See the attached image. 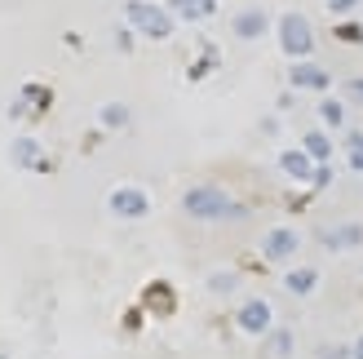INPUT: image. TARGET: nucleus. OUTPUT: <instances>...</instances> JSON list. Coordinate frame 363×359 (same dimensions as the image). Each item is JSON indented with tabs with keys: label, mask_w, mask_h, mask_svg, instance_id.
I'll use <instances>...</instances> for the list:
<instances>
[{
	"label": "nucleus",
	"mask_w": 363,
	"mask_h": 359,
	"mask_svg": "<svg viewBox=\"0 0 363 359\" xmlns=\"http://www.w3.org/2000/svg\"><path fill=\"white\" fill-rule=\"evenodd\" d=\"M182 209H186V218L195 222H230V218H248V204H240L235 195H226L222 187H186L182 195Z\"/></svg>",
	"instance_id": "f257e3e1"
},
{
	"label": "nucleus",
	"mask_w": 363,
	"mask_h": 359,
	"mask_svg": "<svg viewBox=\"0 0 363 359\" xmlns=\"http://www.w3.org/2000/svg\"><path fill=\"white\" fill-rule=\"evenodd\" d=\"M279 49L288 53L293 62H306L315 53V27H311V18H306L301 9H288V13H279Z\"/></svg>",
	"instance_id": "f03ea898"
},
{
	"label": "nucleus",
	"mask_w": 363,
	"mask_h": 359,
	"mask_svg": "<svg viewBox=\"0 0 363 359\" xmlns=\"http://www.w3.org/2000/svg\"><path fill=\"white\" fill-rule=\"evenodd\" d=\"M124 23L138 27L142 35H151V40H169L173 13L164 5H155V0H124Z\"/></svg>",
	"instance_id": "7ed1b4c3"
},
{
	"label": "nucleus",
	"mask_w": 363,
	"mask_h": 359,
	"mask_svg": "<svg viewBox=\"0 0 363 359\" xmlns=\"http://www.w3.org/2000/svg\"><path fill=\"white\" fill-rule=\"evenodd\" d=\"M106 209H111L120 222H142L151 213V200H147L142 187H116L111 195H106Z\"/></svg>",
	"instance_id": "20e7f679"
},
{
	"label": "nucleus",
	"mask_w": 363,
	"mask_h": 359,
	"mask_svg": "<svg viewBox=\"0 0 363 359\" xmlns=\"http://www.w3.org/2000/svg\"><path fill=\"white\" fill-rule=\"evenodd\" d=\"M270 324H275V311H270L266 297H244L240 311H235V328L248 333V337H262L270 333Z\"/></svg>",
	"instance_id": "39448f33"
},
{
	"label": "nucleus",
	"mask_w": 363,
	"mask_h": 359,
	"mask_svg": "<svg viewBox=\"0 0 363 359\" xmlns=\"http://www.w3.org/2000/svg\"><path fill=\"white\" fill-rule=\"evenodd\" d=\"M297 248H301V236L293 226H275L270 236L262 240V253L270 258V262H288V258H297Z\"/></svg>",
	"instance_id": "423d86ee"
},
{
	"label": "nucleus",
	"mask_w": 363,
	"mask_h": 359,
	"mask_svg": "<svg viewBox=\"0 0 363 359\" xmlns=\"http://www.w3.org/2000/svg\"><path fill=\"white\" fill-rule=\"evenodd\" d=\"M230 31L240 35V40H262V35L270 31V13L266 9H240L235 23H230Z\"/></svg>",
	"instance_id": "0eeeda50"
},
{
	"label": "nucleus",
	"mask_w": 363,
	"mask_h": 359,
	"mask_svg": "<svg viewBox=\"0 0 363 359\" xmlns=\"http://www.w3.org/2000/svg\"><path fill=\"white\" fill-rule=\"evenodd\" d=\"M164 9L173 13V23H177V18H182V23H204V18L217 13V0H169Z\"/></svg>",
	"instance_id": "6e6552de"
},
{
	"label": "nucleus",
	"mask_w": 363,
	"mask_h": 359,
	"mask_svg": "<svg viewBox=\"0 0 363 359\" xmlns=\"http://www.w3.org/2000/svg\"><path fill=\"white\" fill-rule=\"evenodd\" d=\"M9 160H13L18 169H49V160L40 155V142H35V138H13Z\"/></svg>",
	"instance_id": "1a4fd4ad"
},
{
	"label": "nucleus",
	"mask_w": 363,
	"mask_h": 359,
	"mask_svg": "<svg viewBox=\"0 0 363 359\" xmlns=\"http://www.w3.org/2000/svg\"><path fill=\"white\" fill-rule=\"evenodd\" d=\"M319 240L328 248H359L363 244V226L359 222H341V226H323Z\"/></svg>",
	"instance_id": "9d476101"
},
{
	"label": "nucleus",
	"mask_w": 363,
	"mask_h": 359,
	"mask_svg": "<svg viewBox=\"0 0 363 359\" xmlns=\"http://www.w3.org/2000/svg\"><path fill=\"white\" fill-rule=\"evenodd\" d=\"M284 289L293 297H311L319 289V271H315V266H293V271L284 275Z\"/></svg>",
	"instance_id": "9b49d317"
},
{
	"label": "nucleus",
	"mask_w": 363,
	"mask_h": 359,
	"mask_svg": "<svg viewBox=\"0 0 363 359\" xmlns=\"http://www.w3.org/2000/svg\"><path fill=\"white\" fill-rule=\"evenodd\" d=\"M293 84H297V89H328V84H333V76H328L323 67H315L311 58H306V62H293Z\"/></svg>",
	"instance_id": "f8f14e48"
},
{
	"label": "nucleus",
	"mask_w": 363,
	"mask_h": 359,
	"mask_svg": "<svg viewBox=\"0 0 363 359\" xmlns=\"http://www.w3.org/2000/svg\"><path fill=\"white\" fill-rule=\"evenodd\" d=\"M279 169H284V177H293V182H311L315 177V165L306 160V151H279Z\"/></svg>",
	"instance_id": "ddd939ff"
},
{
	"label": "nucleus",
	"mask_w": 363,
	"mask_h": 359,
	"mask_svg": "<svg viewBox=\"0 0 363 359\" xmlns=\"http://www.w3.org/2000/svg\"><path fill=\"white\" fill-rule=\"evenodd\" d=\"M301 151H306L311 165H328V160H333V142H328V133L311 129V133H306V142H301Z\"/></svg>",
	"instance_id": "4468645a"
},
{
	"label": "nucleus",
	"mask_w": 363,
	"mask_h": 359,
	"mask_svg": "<svg viewBox=\"0 0 363 359\" xmlns=\"http://www.w3.org/2000/svg\"><path fill=\"white\" fill-rule=\"evenodd\" d=\"M98 120L106 124V129H129V120H133V111L124 102H106L102 111H98Z\"/></svg>",
	"instance_id": "2eb2a0df"
},
{
	"label": "nucleus",
	"mask_w": 363,
	"mask_h": 359,
	"mask_svg": "<svg viewBox=\"0 0 363 359\" xmlns=\"http://www.w3.org/2000/svg\"><path fill=\"white\" fill-rule=\"evenodd\" d=\"M319 116H323V124H328V129H341V124H346V106H341L337 98H323Z\"/></svg>",
	"instance_id": "dca6fc26"
},
{
	"label": "nucleus",
	"mask_w": 363,
	"mask_h": 359,
	"mask_svg": "<svg viewBox=\"0 0 363 359\" xmlns=\"http://www.w3.org/2000/svg\"><path fill=\"white\" fill-rule=\"evenodd\" d=\"M240 289V275L235 271H217V275H208V293H235Z\"/></svg>",
	"instance_id": "f3484780"
},
{
	"label": "nucleus",
	"mask_w": 363,
	"mask_h": 359,
	"mask_svg": "<svg viewBox=\"0 0 363 359\" xmlns=\"http://www.w3.org/2000/svg\"><path fill=\"white\" fill-rule=\"evenodd\" d=\"M270 350L288 355V350H293V333H288V328H270Z\"/></svg>",
	"instance_id": "a211bd4d"
},
{
	"label": "nucleus",
	"mask_w": 363,
	"mask_h": 359,
	"mask_svg": "<svg viewBox=\"0 0 363 359\" xmlns=\"http://www.w3.org/2000/svg\"><path fill=\"white\" fill-rule=\"evenodd\" d=\"M346 147H350V169L363 173V133H350V138H346Z\"/></svg>",
	"instance_id": "6ab92c4d"
},
{
	"label": "nucleus",
	"mask_w": 363,
	"mask_h": 359,
	"mask_svg": "<svg viewBox=\"0 0 363 359\" xmlns=\"http://www.w3.org/2000/svg\"><path fill=\"white\" fill-rule=\"evenodd\" d=\"M341 89H346V98H350V102H359V106H363V76H350Z\"/></svg>",
	"instance_id": "aec40b11"
},
{
	"label": "nucleus",
	"mask_w": 363,
	"mask_h": 359,
	"mask_svg": "<svg viewBox=\"0 0 363 359\" xmlns=\"http://www.w3.org/2000/svg\"><path fill=\"white\" fill-rule=\"evenodd\" d=\"M354 5H359V0H328V9H333L337 18H346V13H354Z\"/></svg>",
	"instance_id": "412c9836"
},
{
	"label": "nucleus",
	"mask_w": 363,
	"mask_h": 359,
	"mask_svg": "<svg viewBox=\"0 0 363 359\" xmlns=\"http://www.w3.org/2000/svg\"><path fill=\"white\" fill-rule=\"evenodd\" d=\"M319 359H350V350H337V346H323Z\"/></svg>",
	"instance_id": "4be33fe9"
},
{
	"label": "nucleus",
	"mask_w": 363,
	"mask_h": 359,
	"mask_svg": "<svg viewBox=\"0 0 363 359\" xmlns=\"http://www.w3.org/2000/svg\"><path fill=\"white\" fill-rule=\"evenodd\" d=\"M116 45H120V49H133V31L120 27V31H116Z\"/></svg>",
	"instance_id": "5701e85b"
},
{
	"label": "nucleus",
	"mask_w": 363,
	"mask_h": 359,
	"mask_svg": "<svg viewBox=\"0 0 363 359\" xmlns=\"http://www.w3.org/2000/svg\"><path fill=\"white\" fill-rule=\"evenodd\" d=\"M350 359H363V337L354 342V350H350Z\"/></svg>",
	"instance_id": "b1692460"
}]
</instances>
